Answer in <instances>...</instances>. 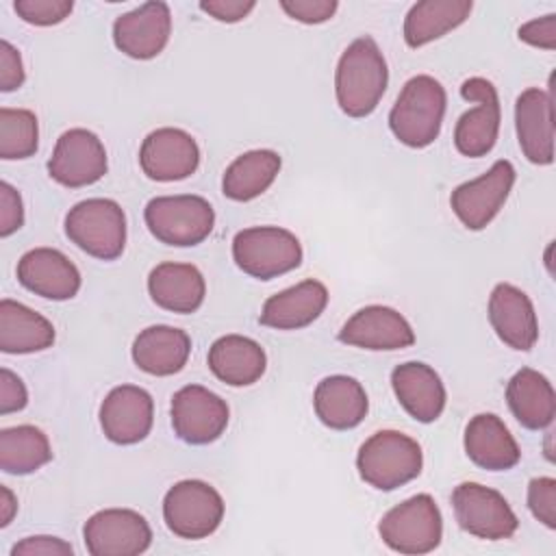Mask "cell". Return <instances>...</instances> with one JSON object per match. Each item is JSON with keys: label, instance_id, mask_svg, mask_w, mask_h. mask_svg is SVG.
Here are the masks:
<instances>
[{"label": "cell", "instance_id": "6da1fadb", "mask_svg": "<svg viewBox=\"0 0 556 556\" xmlns=\"http://www.w3.org/2000/svg\"><path fill=\"white\" fill-rule=\"evenodd\" d=\"M389 83L387 61L371 37L354 39L339 56L334 96L348 117H367L380 104Z\"/></svg>", "mask_w": 556, "mask_h": 556}, {"label": "cell", "instance_id": "7a4b0ae2", "mask_svg": "<svg viewBox=\"0 0 556 556\" xmlns=\"http://www.w3.org/2000/svg\"><path fill=\"white\" fill-rule=\"evenodd\" d=\"M445 104L447 96L437 78L428 74L413 76L402 87L389 113L393 137L408 148L430 146L441 132Z\"/></svg>", "mask_w": 556, "mask_h": 556}, {"label": "cell", "instance_id": "3957f363", "mask_svg": "<svg viewBox=\"0 0 556 556\" xmlns=\"http://www.w3.org/2000/svg\"><path fill=\"white\" fill-rule=\"evenodd\" d=\"M421 445L404 432H374L356 454L358 476L378 491H395L421 473Z\"/></svg>", "mask_w": 556, "mask_h": 556}, {"label": "cell", "instance_id": "277c9868", "mask_svg": "<svg viewBox=\"0 0 556 556\" xmlns=\"http://www.w3.org/2000/svg\"><path fill=\"white\" fill-rule=\"evenodd\" d=\"M67 239L100 261H115L126 248L124 208L109 198H89L65 215Z\"/></svg>", "mask_w": 556, "mask_h": 556}, {"label": "cell", "instance_id": "5b68a950", "mask_svg": "<svg viewBox=\"0 0 556 556\" xmlns=\"http://www.w3.org/2000/svg\"><path fill=\"white\" fill-rule=\"evenodd\" d=\"M380 539L397 554L434 552L443 539V517L432 495L419 493L387 510L378 523Z\"/></svg>", "mask_w": 556, "mask_h": 556}, {"label": "cell", "instance_id": "8992f818", "mask_svg": "<svg viewBox=\"0 0 556 556\" xmlns=\"http://www.w3.org/2000/svg\"><path fill=\"white\" fill-rule=\"evenodd\" d=\"M302 256L298 237L287 228L252 226L239 230L232 239L237 267L256 280H271L300 267Z\"/></svg>", "mask_w": 556, "mask_h": 556}, {"label": "cell", "instance_id": "52a82bcc", "mask_svg": "<svg viewBox=\"0 0 556 556\" xmlns=\"http://www.w3.org/2000/svg\"><path fill=\"white\" fill-rule=\"evenodd\" d=\"M143 219L161 243L191 248L213 232L215 211L200 195H159L146 204Z\"/></svg>", "mask_w": 556, "mask_h": 556}, {"label": "cell", "instance_id": "ba28073f", "mask_svg": "<svg viewBox=\"0 0 556 556\" xmlns=\"http://www.w3.org/2000/svg\"><path fill=\"white\" fill-rule=\"evenodd\" d=\"M163 519L180 539H206L224 519V500L204 480H180L163 497Z\"/></svg>", "mask_w": 556, "mask_h": 556}, {"label": "cell", "instance_id": "9c48e42d", "mask_svg": "<svg viewBox=\"0 0 556 556\" xmlns=\"http://www.w3.org/2000/svg\"><path fill=\"white\" fill-rule=\"evenodd\" d=\"M452 508L458 526L484 541L510 539L519 528V519L506 497L480 482H460L452 491Z\"/></svg>", "mask_w": 556, "mask_h": 556}, {"label": "cell", "instance_id": "30bf717a", "mask_svg": "<svg viewBox=\"0 0 556 556\" xmlns=\"http://www.w3.org/2000/svg\"><path fill=\"white\" fill-rule=\"evenodd\" d=\"M460 96L476 106L463 113L454 128V146L463 156L478 159L493 150L500 135V98L491 80L482 76H471L460 85Z\"/></svg>", "mask_w": 556, "mask_h": 556}, {"label": "cell", "instance_id": "8fae6325", "mask_svg": "<svg viewBox=\"0 0 556 556\" xmlns=\"http://www.w3.org/2000/svg\"><path fill=\"white\" fill-rule=\"evenodd\" d=\"M513 185L515 167L510 161L500 159L482 176L458 185L450 195V206L465 228L482 230L506 204Z\"/></svg>", "mask_w": 556, "mask_h": 556}, {"label": "cell", "instance_id": "7c38bea8", "mask_svg": "<svg viewBox=\"0 0 556 556\" xmlns=\"http://www.w3.org/2000/svg\"><path fill=\"white\" fill-rule=\"evenodd\" d=\"M83 539L91 556H137L150 547L152 530L137 510L104 508L85 521Z\"/></svg>", "mask_w": 556, "mask_h": 556}, {"label": "cell", "instance_id": "4fadbf2b", "mask_svg": "<svg viewBox=\"0 0 556 556\" xmlns=\"http://www.w3.org/2000/svg\"><path fill=\"white\" fill-rule=\"evenodd\" d=\"M109 169L106 150L100 137L87 128L65 130L48 159V174L54 182L80 189L98 182Z\"/></svg>", "mask_w": 556, "mask_h": 556}, {"label": "cell", "instance_id": "5bb4252c", "mask_svg": "<svg viewBox=\"0 0 556 556\" xmlns=\"http://www.w3.org/2000/svg\"><path fill=\"white\" fill-rule=\"evenodd\" d=\"M228 404L202 384H187L172 397V428L189 445L217 441L228 426Z\"/></svg>", "mask_w": 556, "mask_h": 556}, {"label": "cell", "instance_id": "9a60e30c", "mask_svg": "<svg viewBox=\"0 0 556 556\" xmlns=\"http://www.w3.org/2000/svg\"><path fill=\"white\" fill-rule=\"evenodd\" d=\"M139 165L143 174L156 182L185 180L200 165V148L187 130L163 126L143 139Z\"/></svg>", "mask_w": 556, "mask_h": 556}, {"label": "cell", "instance_id": "2e32d148", "mask_svg": "<svg viewBox=\"0 0 556 556\" xmlns=\"http://www.w3.org/2000/svg\"><path fill=\"white\" fill-rule=\"evenodd\" d=\"M172 35V11L167 2H143L113 22V43L130 59L159 56Z\"/></svg>", "mask_w": 556, "mask_h": 556}, {"label": "cell", "instance_id": "e0dca14e", "mask_svg": "<svg viewBox=\"0 0 556 556\" xmlns=\"http://www.w3.org/2000/svg\"><path fill=\"white\" fill-rule=\"evenodd\" d=\"M154 424L152 395L137 384H119L100 404V426L104 437L117 445L143 441Z\"/></svg>", "mask_w": 556, "mask_h": 556}, {"label": "cell", "instance_id": "ac0fdd59", "mask_svg": "<svg viewBox=\"0 0 556 556\" xmlns=\"http://www.w3.org/2000/svg\"><path fill=\"white\" fill-rule=\"evenodd\" d=\"M339 341L361 350L391 352L415 343V332L406 317L391 306L371 304L356 311L339 330Z\"/></svg>", "mask_w": 556, "mask_h": 556}, {"label": "cell", "instance_id": "d6986e66", "mask_svg": "<svg viewBox=\"0 0 556 556\" xmlns=\"http://www.w3.org/2000/svg\"><path fill=\"white\" fill-rule=\"evenodd\" d=\"M17 280L46 300H72L80 291L78 267L54 248H33L17 261Z\"/></svg>", "mask_w": 556, "mask_h": 556}, {"label": "cell", "instance_id": "ffe728a7", "mask_svg": "<svg viewBox=\"0 0 556 556\" xmlns=\"http://www.w3.org/2000/svg\"><path fill=\"white\" fill-rule=\"evenodd\" d=\"M515 130L523 156L534 165L554 161V104L545 89L530 87L515 102Z\"/></svg>", "mask_w": 556, "mask_h": 556}, {"label": "cell", "instance_id": "44dd1931", "mask_svg": "<svg viewBox=\"0 0 556 556\" xmlns=\"http://www.w3.org/2000/svg\"><path fill=\"white\" fill-rule=\"evenodd\" d=\"M489 321L508 348L528 352L539 339V321L530 298L510 282H497L489 295Z\"/></svg>", "mask_w": 556, "mask_h": 556}, {"label": "cell", "instance_id": "7402d4cb", "mask_svg": "<svg viewBox=\"0 0 556 556\" xmlns=\"http://www.w3.org/2000/svg\"><path fill=\"white\" fill-rule=\"evenodd\" d=\"M391 387L402 408L421 424H432L445 408L441 376L426 363L408 361L391 371Z\"/></svg>", "mask_w": 556, "mask_h": 556}, {"label": "cell", "instance_id": "603a6c76", "mask_svg": "<svg viewBox=\"0 0 556 556\" xmlns=\"http://www.w3.org/2000/svg\"><path fill=\"white\" fill-rule=\"evenodd\" d=\"M148 293L156 306L169 313H195L206 295L202 271L191 263H159L148 276Z\"/></svg>", "mask_w": 556, "mask_h": 556}, {"label": "cell", "instance_id": "cb8c5ba5", "mask_svg": "<svg viewBox=\"0 0 556 556\" xmlns=\"http://www.w3.org/2000/svg\"><path fill=\"white\" fill-rule=\"evenodd\" d=\"M328 304V289L319 280H302L265 300L258 321L276 330H300L311 326Z\"/></svg>", "mask_w": 556, "mask_h": 556}, {"label": "cell", "instance_id": "d4e9b609", "mask_svg": "<svg viewBox=\"0 0 556 556\" xmlns=\"http://www.w3.org/2000/svg\"><path fill=\"white\" fill-rule=\"evenodd\" d=\"M463 445L469 460L486 471L513 469L521 458L515 437L493 413H480L469 419Z\"/></svg>", "mask_w": 556, "mask_h": 556}, {"label": "cell", "instance_id": "484cf974", "mask_svg": "<svg viewBox=\"0 0 556 556\" xmlns=\"http://www.w3.org/2000/svg\"><path fill=\"white\" fill-rule=\"evenodd\" d=\"M313 408L324 426L332 430H352L365 419L369 400L356 378L337 374L317 382Z\"/></svg>", "mask_w": 556, "mask_h": 556}, {"label": "cell", "instance_id": "4316f807", "mask_svg": "<svg viewBox=\"0 0 556 556\" xmlns=\"http://www.w3.org/2000/svg\"><path fill=\"white\" fill-rule=\"evenodd\" d=\"M213 376L230 387H250L267 369V356L261 343L243 334H224L213 341L206 356Z\"/></svg>", "mask_w": 556, "mask_h": 556}, {"label": "cell", "instance_id": "83f0119b", "mask_svg": "<svg viewBox=\"0 0 556 556\" xmlns=\"http://www.w3.org/2000/svg\"><path fill=\"white\" fill-rule=\"evenodd\" d=\"M130 354L141 371L150 376H174L189 361L191 339L174 326H148L135 337Z\"/></svg>", "mask_w": 556, "mask_h": 556}, {"label": "cell", "instance_id": "f1b7e54d", "mask_svg": "<svg viewBox=\"0 0 556 556\" xmlns=\"http://www.w3.org/2000/svg\"><path fill=\"white\" fill-rule=\"evenodd\" d=\"M506 402L515 419L528 430L552 426L556 415V393L552 382L532 367H521L506 384Z\"/></svg>", "mask_w": 556, "mask_h": 556}, {"label": "cell", "instance_id": "f546056e", "mask_svg": "<svg viewBox=\"0 0 556 556\" xmlns=\"http://www.w3.org/2000/svg\"><path fill=\"white\" fill-rule=\"evenodd\" d=\"M54 326L22 302H0V350L4 354H33L52 348Z\"/></svg>", "mask_w": 556, "mask_h": 556}, {"label": "cell", "instance_id": "4dcf8cb0", "mask_svg": "<svg viewBox=\"0 0 556 556\" xmlns=\"http://www.w3.org/2000/svg\"><path fill=\"white\" fill-rule=\"evenodd\" d=\"M471 0H421L404 17V41L408 48H421L450 30L458 28L471 13Z\"/></svg>", "mask_w": 556, "mask_h": 556}, {"label": "cell", "instance_id": "1f68e13d", "mask_svg": "<svg viewBox=\"0 0 556 556\" xmlns=\"http://www.w3.org/2000/svg\"><path fill=\"white\" fill-rule=\"evenodd\" d=\"M280 154L274 150H250L239 154L224 172L222 191L228 200L250 202L263 195L280 172Z\"/></svg>", "mask_w": 556, "mask_h": 556}, {"label": "cell", "instance_id": "d6a6232c", "mask_svg": "<svg viewBox=\"0 0 556 556\" xmlns=\"http://www.w3.org/2000/svg\"><path fill=\"white\" fill-rule=\"evenodd\" d=\"M52 460V447L43 430L24 424L0 430V469L11 476H26Z\"/></svg>", "mask_w": 556, "mask_h": 556}, {"label": "cell", "instance_id": "836d02e7", "mask_svg": "<svg viewBox=\"0 0 556 556\" xmlns=\"http://www.w3.org/2000/svg\"><path fill=\"white\" fill-rule=\"evenodd\" d=\"M39 148L37 115L28 109H0V156L4 161L28 159Z\"/></svg>", "mask_w": 556, "mask_h": 556}, {"label": "cell", "instance_id": "e575fe53", "mask_svg": "<svg viewBox=\"0 0 556 556\" xmlns=\"http://www.w3.org/2000/svg\"><path fill=\"white\" fill-rule=\"evenodd\" d=\"M15 13L33 26H54L70 17L74 2L72 0H15Z\"/></svg>", "mask_w": 556, "mask_h": 556}, {"label": "cell", "instance_id": "d590c367", "mask_svg": "<svg viewBox=\"0 0 556 556\" xmlns=\"http://www.w3.org/2000/svg\"><path fill=\"white\" fill-rule=\"evenodd\" d=\"M528 508L545 528H556V480L549 476L532 478L528 484Z\"/></svg>", "mask_w": 556, "mask_h": 556}, {"label": "cell", "instance_id": "8d00e7d4", "mask_svg": "<svg viewBox=\"0 0 556 556\" xmlns=\"http://www.w3.org/2000/svg\"><path fill=\"white\" fill-rule=\"evenodd\" d=\"M282 11L302 24H324L328 22L337 9V0H280Z\"/></svg>", "mask_w": 556, "mask_h": 556}, {"label": "cell", "instance_id": "74e56055", "mask_svg": "<svg viewBox=\"0 0 556 556\" xmlns=\"http://www.w3.org/2000/svg\"><path fill=\"white\" fill-rule=\"evenodd\" d=\"M24 226L22 195L9 182H0V237H11Z\"/></svg>", "mask_w": 556, "mask_h": 556}, {"label": "cell", "instance_id": "f35d334b", "mask_svg": "<svg viewBox=\"0 0 556 556\" xmlns=\"http://www.w3.org/2000/svg\"><path fill=\"white\" fill-rule=\"evenodd\" d=\"M74 547L59 536H26L11 547V556H72Z\"/></svg>", "mask_w": 556, "mask_h": 556}, {"label": "cell", "instance_id": "ab89813d", "mask_svg": "<svg viewBox=\"0 0 556 556\" xmlns=\"http://www.w3.org/2000/svg\"><path fill=\"white\" fill-rule=\"evenodd\" d=\"M26 72L20 56V50L13 48L7 39L0 41V91L9 93L24 85Z\"/></svg>", "mask_w": 556, "mask_h": 556}, {"label": "cell", "instance_id": "60d3db41", "mask_svg": "<svg viewBox=\"0 0 556 556\" xmlns=\"http://www.w3.org/2000/svg\"><path fill=\"white\" fill-rule=\"evenodd\" d=\"M517 37L528 46L554 50L556 48V15L547 13L543 17L526 22L523 26H519Z\"/></svg>", "mask_w": 556, "mask_h": 556}, {"label": "cell", "instance_id": "b9f144b4", "mask_svg": "<svg viewBox=\"0 0 556 556\" xmlns=\"http://www.w3.org/2000/svg\"><path fill=\"white\" fill-rule=\"evenodd\" d=\"M28 404V391L17 374L2 367L0 369V413H17Z\"/></svg>", "mask_w": 556, "mask_h": 556}, {"label": "cell", "instance_id": "7bdbcfd3", "mask_svg": "<svg viewBox=\"0 0 556 556\" xmlns=\"http://www.w3.org/2000/svg\"><path fill=\"white\" fill-rule=\"evenodd\" d=\"M254 7H256L254 0H202L200 2V9L206 15H211L217 22H226V24L245 20Z\"/></svg>", "mask_w": 556, "mask_h": 556}, {"label": "cell", "instance_id": "ee69618b", "mask_svg": "<svg viewBox=\"0 0 556 556\" xmlns=\"http://www.w3.org/2000/svg\"><path fill=\"white\" fill-rule=\"evenodd\" d=\"M17 513V500L9 486H0V528H7Z\"/></svg>", "mask_w": 556, "mask_h": 556}]
</instances>
